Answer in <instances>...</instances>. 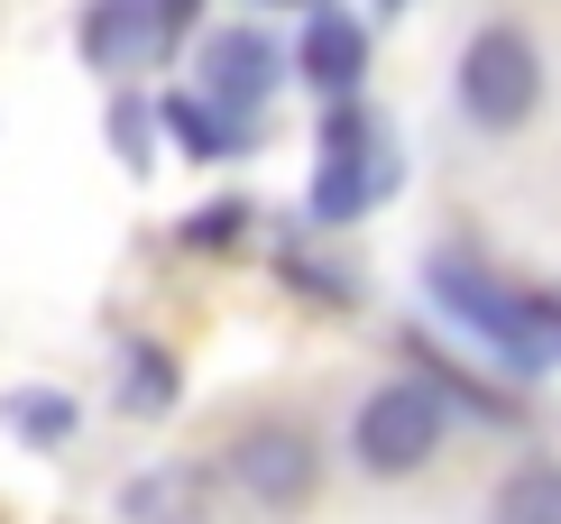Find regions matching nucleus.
Returning a JSON list of instances; mask_svg holds the SVG:
<instances>
[{"label": "nucleus", "mask_w": 561, "mask_h": 524, "mask_svg": "<svg viewBox=\"0 0 561 524\" xmlns=\"http://www.w3.org/2000/svg\"><path fill=\"white\" fill-rule=\"evenodd\" d=\"M276 267H286V285H295V295H322V304H350V276L332 267V258H304V249H286V258H276Z\"/></svg>", "instance_id": "15"}, {"label": "nucleus", "mask_w": 561, "mask_h": 524, "mask_svg": "<svg viewBox=\"0 0 561 524\" xmlns=\"http://www.w3.org/2000/svg\"><path fill=\"white\" fill-rule=\"evenodd\" d=\"M451 92H460V111H470L479 129H525L534 121V102H543V56H534V37L525 29H479L470 46H460V75H451Z\"/></svg>", "instance_id": "4"}, {"label": "nucleus", "mask_w": 561, "mask_h": 524, "mask_svg": "<svg viewBox=\"0 0 561 524\" xmlns=\"http://www.w3.org/2000/svg\"><path fill=\"white\" fill-rule=\"evenodd\" d=\"M75 37H83V65H92V75H129V65L167 56V19H157L148 0H92Z\"/></svg>", "instance_id": "8"}, {"label": "nucleus", "mask_w": 561, "mask_h": 524, "mask_svg": "<svg viewBox=\"0 0 561 524\" xmlns=\"http://www.w3.org/2000/svg\"><path fill=\"white\" fill-rule=\"evenodd\" d=\"M121 368H129V396H138V405H167V396H175V350L129 341V350H121Z\"/></svg>", "instance_id": "13"}, {"label": "nucleus", "mask_w": 561, "mask_h": 524, "mask_svg": "<svg viewBox=\"0 0 561 524\" xmlns=\"http://www.w3.org/2000/svg\"><path fill=\"white\" fill-rule=\"evenodd\" d=\"M221 479H230V497H249L259 515H304V506H313V488H322V451H313L304 423L259 414V423H240V433H230Z\"/></svg>", "instance_id": "3"}, {"label": "nucleus", "mask_w": 561, "mask_h": 524, "mask_svg": "<svg viewBox=\"0 0 561 524\" xmlns=\"http://www.w3.org/2000/svg\"><path fill=\"white\" fill-rule=\"evenodd\" d=\"M157 129H167L194 166H230V157L249 148V138H259V129H240V121H230L221 102H203V92H167V102H157Z\"/></svg>", "instance_id": "9"}, {"label": "nucleus", "mask_w": 561, "mask_h": 524, "mask_svg": "<svg viewBox=\"0 0 561 524\" xmlns=\"http://www.w3.org/2000/svg\"><path fill=\"white\" fill-rule=\"evenodd\" d=\"M295 75L322 92V102H350L368 75V29L350 10H332V0H313V19H304V37H295Z\"/></svg>", "instance_id": "7"}, {"label": "nucleus", "mask_w": 561, "mask_h": 524, "mask_svg": "<svg viewBox=\"0 0 561 524\" xmlns=\"http://www.w3.org/2000/svg\"><path fill=\"white\" fill-rule=\"evenodd\" d=\"M121 515L129 524H194V469H138Z\"/></svg>", "instance_id": "12"}, {"label": "nucleus", "mask_w": 561, "mask_h": 524, "mask_svg": "<svg viewBox=\"0 0 561 524\" xmlns=\"http://www.w3.org/2000/svg\"><path fill=\"white\" fill-rule=\"evenodd\" d=\"M378 10H405V0H378Z\"/></svg>", "instance_id": "16"}, {"label": "nucleus", "mask_w": 561, "mask_h": 524, "mask_svg": "<svg viewBox=\"0 0 561 524\" xmlns=\"http://www.w3.org/2000/svg\"><path fill=\"white\" fill-rule=\"evenodd\" d=\"M148 129H157L148 102H111V148H121L129 175H148Z\"/></svg>", "instance_id": "14"}, {"label": "nucleus", "mask_w": 561, "mask_h": 524, "mask_svg": "<svg viewBox=\"0 0 561 524\" xmlns=\"http://www.w3.org/2000/svg\"><path fill=\"white\" fill-rule=\"evenodd\" d=\"M442 442H451V396L433 377H387L350 414V460L368 479H414V469H433Z\"/></svg>", "instance_id": "2"}, {"label": "nucleus", "mask_w": 561, "mask_h": 524, "mask_svg": "<svg viewBox=\"0 0 561 524\" xmlns=\"http://www.w3.org/2000/svg\"><path fill=\"white\" fill-rule=\"evenodd\" d=\"M0 423H10L28 451H65V442L83 433V405L65 396V387H10V396H0Z\"/></svg>", "instance_id": "10"}, {"label": "nucleus", "mask_w": 561, "mask_h": 524, "mask_svg": "<svg viewBox=\"0 0 561 524\" xmlns=\"http://www.w3.org/2000/svg\"><path fill=\"white\" fill-rule=\"evenodd\" d=\"M276 83H286V46L259 37V29H221L203 46V102H221L240 129H259V111L276 102Z\"/></svg>", "instance_id": "6"}, {"label": "nucleus", "mask_w": 561, "mask_h": 524, "mask_svg": "<svg viewBox=\"0 0 561 524\" xmlns=\"http://www.w3.org/2000/svg\"><path fill=\"white\" fill-rule=\"evenodd\" d=\"M396 184V148L378 138L359 102H332L322 111V157H313V221H359Z\"/></svg>", "instance_id": "5"}, {"label": "nucleus", "mask_w": 561, "mask_h": 524, "mask_svg": "<svg viewBox=\"0 0 561 524\" xmlns=\"http://www.w3.org/2000/svg\"><path fill=\"white\" fill-rule=\"evenodd\" d=\"M488 524H561V460L506 469L497 497H488Z\"/></svg>", "instance_id": "11"}, {"label": "nucleus", "mask_w": 561, "mask_h": 524, "mask_svg": "<svg viewBox=\"0 0 561 524\" xmlns=\"http://www.w3.org/2000/svg\"><path fill=\"white\" fill-rule=\"evenodd\" d=\"M424 276H433V304L451 322H470L497 360H516V368H552L561 360V304L516 295V285H497L488 267H470V258H451V249H442Z\"/></svg>", "instance_id": "1"}]
</instances>
